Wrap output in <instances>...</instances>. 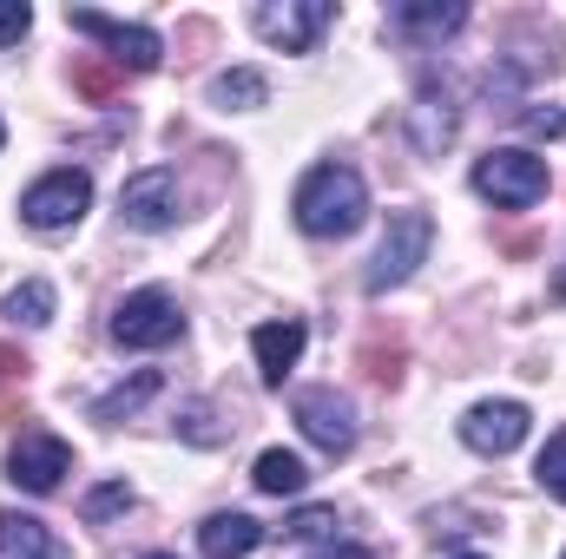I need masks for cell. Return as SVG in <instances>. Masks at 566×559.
<instances>
[{"mask_svg": "<svg viewBox=\"0 0 566 559\" xmlns=\"http://www.w3.org/2000/svg\"><path fill=\"white\" fill-rule=\"evenodd\" d=\"M119 218H126L133 231H171V224L185 218V191H178V171H165V165H151V171H133V178L119 184Z\"/></svg>", "mask_w": 566, "mask_h": 559, "instance_id": "cell-7", "label": "cell"}, {"mask_svg": "<svg viewBox=\"0 0 566 559\" xmlns=\"http://www.w3.org/2000/svg\"><path fill=\"white\" fill-rule=\"evenodd\" d=\"M329 20H336L329 0H264V7L251 13V27H258L271 46H283V53H310Z\"/></svg>", "mask_w": 566, "mask_h": 559, "instance_id": "cell-8", "label": "cell"}, {"mask_svg": "<svg viewBox=\"0 0 566 559\" xmlns=\"http://www.w3.org/2000/svg\"><path fill=\"white\" fill-rule=\"evenodd\" d=\"M0 145H7V126H0Z\"/></svg>", "mask_w": 566, "mask_h": 559, "instance_id": "cell-29", "label": "cell"}, {"mask_svg": "<svg viewBox=\"0 0 566 559\" xmlns=\"http://www.w3.org/2000/svg\"><path fill=\"white\" fill-rule=\"evenodd\" d=\"M264 99H271V80H264L258 66H231V73L211 80V106H218V113H258Z\"/></svg>", "mask_w": 566, "mask_h": 559, "instance_id": "cell-18", "label": "cell"}, {"mask_svg": "<svg viewBox=\"0 0 566 559\" xmlns=\"http://www.w3.org/2000/svg\"><path fill=\"white\" fill-rule=\"evenodd\" d=\"M336 527H343V520H336V507H296V514L283 520V534H290V540H336Z\"/></svg>", "mask_w": 566, "mask_h": 559, "instance_id": "cell-23", "label": "cell"}, {"mask_svg": "<svg viewBox=\"0 0 566 559\" xmlns=\"http://www.w3.org/2000/svg\"><path fill=\"white\" fill-rule=\"evenodd\" d=\"M66 474H73V447H66L60 434H20V441L7 447V481H13L20 494H53Z\"/></svg>", "mask_w": 566, "mask_h": 559, "instance_id": "cell-10", "label": "cell"}, {"mask_svg": "<svg viewBox=\"0 0 566 559\" xmlns=\"http://www.w3.org/2000/svg\"><path fill=\"white\" fill-rule=\"evenodd\" d=\"M428 244H434V218H428V211H396L389 231H382V244H376V264H369L363 289H369V296L402 289V283L428 264Z\"/></svg>", "mask_w": 566, "mask_h": 559, "instance_id": "cell-3", "label": "cell"}, {"mask_svg": "<svg viewBox=\"0 0 566 559\" xmlns=\"http://www.w3.org/2000/svg\"><path fill=\"white\" fill-rule=\"evenodd\" d=\"M126 507H133V481H99V487L86 494V507H80V514L99 527V520H113V514H126Z\"/></svg>", "mask_w": 566, "mask_h": 559, "instance_id": "cell-22", "label": "cell"}, {"mask_svg": "<svg viewBox=\"0 0 566 559\" xmlns=\"http://www.w3.org/2000/svg\"><path fill=\"white\" fill-rule=\"evenodd\" d=\"M165 382H158V369H133L119 389H106V395H93V421H106V428H119L126 415H139L145 402L158 395Z\"/></svg>", "mask_w": 566, "mask_h": 559, "instance_id": "cell-16", "label": "cell"}, {"mask_svg": "<svg viewBox=\"0 0 566 559\" xmlns=\"http://www.w3.org/2000/svg\"><path fill=\"white\" fill-rule=\"evenodd\" d=\"M468 27V0H396L389 7V33L402 46H441Z\"/></svg>", "mask_w": 566, "mask_h": 559, "instance_id": "cell-11", "label": "cell"}, {"mask_svg": "<svg viewBox=\"0 0 566 559\" xmlns=\"http://www.w3.org/2000/svg\"><path fill=\"white\" fill-rule=\"evenodd\" d=\"M534 481H541V494L566 500V428L547 434V447H541V461H534Z\"/></svg>", "mask_w": 566, "mask_h": 559, "instance_id": "cell-21", "label": "cell"}, {"mask_svg": "<svg viewBox=\"0 0 566 559\" xmlns=\"http://www.w3.org/2000/svg\"><path fill=\"white\" fill-rule=\"evenodd\" d=\"M521 126L534 133V139H566V113L554 106V113H521Z\"/></svg>", "mask_w": 566, "mask_h": 559, "instance_id": "cell-25", "label": "cell"}, {"mask_svg": "<svg viewBox=\"0 0 566 559\" xmlns=\"http://www.w3.org/2000/svg\"><path fill=\"white\" fill-rule=\"evenodd\" d=\"M251 481H258V494H277V500H296L303 487H310V467L290 454V447H264L258 454V467H251Z\"/></svg>", "mask_w": 566, "mask_h": 559, "instance_id": "cell-19", "label": "cell"}, {"mask_svg": "<svg viewBox=\"0 0 566 559\" xmlns=\"http://www.w3.org/2000/svg\"><path fill=\"white\" fill-rule=\"evenodd\" d=\"M0 309H7V323H13V329H46V323H53V283H46V277L13 283Z\"/></svg>", "mask_w": 566, "mask_h": 559, "instance_id": "cell-20", "label": "cell"}, {"mask_svg": "<svg viewBox=\"0 0 566 559\" xmlns=\"http://www.w3.org/2000/svg\"><path fill=\"white\" fill-rule=\"evenodd\" d=\"M145 559H171V553H145Z\"/></svg>", "mask_w": 566, "mask_h": 559, "instance_id": "cell-28", "label": "cell"}, {"mask_svg": "<svg viewBox=\"0 0 566 559\" xmlns=\"http://www.w3.org/2000/svg\"><path fill=\"white\" fill-rule=\"evenodd\" d=\"M198 547H205V559H251L264 547V520H251V514H211L198 527Z\"/></svg>", "mask_w": 566, "mask_h": 559, "instance_id": "cell-14", "label": "cell"}, {"mask_svg": "<svg viewBox=\"0 0 566 559\" xmlns=\"http://www.w3.org/2000/svg\"><path fill=\"white\" fill-rule=\"evenodd\" d=\"M303 342H310V329H303L296 316H283V323H258V329H251V356H258L264 389H283V382H290V369H296Z\"/></svg>", "mask_w": 566, "mask_h": 559, "instance_id": "cell-13", "label": "cell"}, {"mask_svg": "<svg viewBox=\"0 0 566 559\" xmlns=\"http://www.w3.org/2000/svg\"><path fill=\"white\" fill-rule=\"evenodd\" d=\"M547 184H554V171H547V158L527 151V145H501V151H488V158L474 165V191L494 198L501 211H527V204H541Z\"/></svg>", "mask_w": 566, "mask_h": 559, "instance_id": "cell-2", "label": "cell"}, {"mask_svg": "<svg viewBox=\"0 0 566 559\" xmlns=\"http://www.w3.org/2000/svg\"><path fill=\"white\" fill-rule=\"evenodd\" d=\"M527 402H474L468 415H461V441L474 447V454H514L521 441H527Z\"/></svg>", "mask_w": 566, "mask_h": 559, "instance_id": "cell-12", "label": "cell"}, {"mask_svg": "<svg viewBox=\"0 0 566 559\" xmlns=\"http://www.w3.org/2000/svg\"><path fill=\"white\" fill-rule=\"evenodd\" d=\"M66 20H73V33H86V40H99L119 66H133V73H151L158 60H165V40L139 27V20H113V13H99V7H66Z\"/></svg>", "mask_w": 566, "mask_h": 559, "instance_id": "cell-6", "label": "cell"}, {"mask_svg": "<svg viewBox=\"0 0 566 559\" xmlns=\"http://www.w3.org/2000/svg\"><path fill=\"white\" fill-rule=\"evenodd\" d=\"M454 126H461V113H454V93L441 86H422V99L409 106V133H416V151H441V145L454 139Z\"/></svg>", "mask_w": 566, "mask_h": 559, "instance_id": "cell-15", "label": "cell"}, {"mask_svg": "<svg viewBox=\"0 0 566 559\" xmlns=\"http://www.w3.org/2000/svg\"><path fill=\"white\" fill-rule=\"evenodd\" d=\"M290 211H296L303 238H349L369 218V184L356 165H316V171H303Z\"/></svg>", "mask_w": 566, "mask_h": 559, "instance_id": "cell-1", "label": "cell"}, {"mask_svg": "<svg viewBox=\"0 0 566 559\" xmlns=\"http://www.w3.org/2000/svg\"><path fill=\"white\" fill-rule=\"evenodd\" d=\"M554 296L566 303V257H560V271H554Z\"/></svg>", "mask_w": 566, "mask_h": 559, "instance_id": "cell-27", "label": "cell"}, {"mask_svg": "<svg viewBox=\"0 0 566 559\" xmlns=\"http://www.w3.org/2000/svg\"><path fill=\"white\" fill-rule=\"evenodd\" d=\"M560 559H566V553H560Z\"/></svg>", "mask_w": 566, "mask_h": 559, "instance_id": "cell-31", "label": "cell"}, {"mask_svg": "<svg viewBox=\"0 0 566 559\" xmlns=\"http://www.w3.org/2000/svg\"><path fill=\"white\" fill-rule=\"evenodd\" d=\"M0 553L7 559H66V547L33 514H0Z\"/></svg>", "mask_w": 566, "mask_h": 559, "instance_id": "cell-17", "label": "cell"}, {"mask_svg": "<svg viewBox=\"0 0 566 559\" xmlns=\"http://www.w3.org/2000/svg\"><path fill=\"white\" fill-rule=\"evenodd\" d=\"M290 415H296V428H303L323 454H349V447H356V402L336 395V389H296Z\"/></svg>", "mask_w": 566, "mask_h": 559, "instance_id": "cell-9", "label": "cell"}, {"mask_svg": "<svg viewBox=\"0 0 566 559\" xmlns=\"http://www.w3.org/2000/svg\"><path fill=\"white\" fill-rule=\"evenodd\" d=\"M86 204H93V178L80 165H60V171H46L40 184L20 191V218L33 231H73L86 218Z\"/></svg>", "mask_w": 566, "mask_h": 559, "instance_id": "cell-5", "label": "cell"}, {"mask_svg": "<svg viewBox=\"0 0 566 559\" xmlns=\"http://www.w3.org/2000/svg\"><path fill=\"white\" fill-rule=\"evenodd\" d=\"M316 559H369L363 547H329V553H316Z\"/></svg>", "mask_w": 566, "mask_h": 559, "instance_id": "cell-26", "label": "cell"}, {"mask_svg": "<svg viewBox=\"0 0 566 559\" xmlns=\"http://www.w3.org/2000/svg\"><path fill=\"white\" fill-rule=\"evenodd\" d=\"M27 27H33V7L27 0H0V46H20Z\"/></svg>", "mask_w": 566, "mask_h": 559, "instance_id": "cell-24", "label": "cell"}, {"mask_svg": "<svg viewBox=\"0 0 566 559\" xmlns=\"http://www.w3.org/2000/svg\"><path fill=\"white\" fill-rule=\"evenodd\" d=\"M178 336H185V309H178L171 289L145 283L133 296H119V309H113V342L119 349H171Z\"/></svg>", "mask_w": 566, "mask_h": 559, "instance_id": "cell-4", "label": "cell"}, {"mask_svg": "<svg viewBox=\"0 0 566 559\" xmlns=\"http://www.w3.org/2000/svg\"><path fill=\"white\" fill-rule=\"evenodd\" d=\"M461 559H481V553H461Z\"/></svg>", "mask_w": 566, "mask_h": 559, "instance_id": "cell-30", "label": "cell"}]
</instances>
